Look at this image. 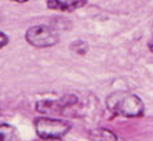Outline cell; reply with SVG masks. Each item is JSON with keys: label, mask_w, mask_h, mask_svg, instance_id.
<instances>
[{"label": "cell", "mask_w": 153, "mask_h": 141, "mask_svg": "<svg viewBox=\"0 0 153 141\" xmlns=\"http://www.w3.org/2000/svg\"><path fill=\"white\" fill-rule=\"evenodd\" d=\"M8 43H10V37H8V35L0 31V49L4 48Z\"/></svg>", "instance_id": "9"}, {"label": "cell", "mask_w": 153, "mask_h": 141, "mask_svg": "<svg viewBox=\"0 0 153 141\" xmlns=\"http://www.w3.org/2000/svg\"><path fill=\"white\" fill-rule=\"evenodd\" d=\"M75 95H65L57 100H40L36 104V111L40 113H59L77 104Z\"/></svg>", "instance_id": "4"}, {"label": "cell", "mask_w": 153, "mask_h": 141, "mask_svg": "<svg viewBox=\"0 0 153 141\" xmlns=\"http://www.w3.org/2000/svg\"><path fill=\"white\" fill-rule=\"evenodd\" d=\"M89 139L92 141H117V136L107 128H96L89 132Z\"/></svg>", "instance_id": "6"}, {"label": "cell", "mask_w": 153, "mask_h": 141, "mask_svg": "<svg viewBox=\"0 0 153 141\" xmlns=\"http://www.w3.org/2000/svg\"><path fill=\"white\" fill-rule=\"evenodd\" d=\"M25 42L35 48H51L59 43V33L45 24L33 25L25 31Z\"/></svg>", "instance_id": "3"}, {"label": "cell", "mask_w": 153, "mask_h": 141, "mask_svg": "<svg viewBox=\"0 0 153 141\" xmlns=\"http://www.w3.org/2000/svg\"><path fill=\"white\" fill-rule=\"evenodd\" d=\"M105 104L113 114L129 117V119L141 117L145 111L143 100L139 96L129 92H124V91H117V92L111 93L107 97Z\"/></svg>", "instance_id": "1"}, {"label": "cell", "mask_w": 153, "mask_h": 141, "mask_svg": "<svg viewBox=\"0 0 153 141\" xmlns=\"http://www.w3.org/2000/svg\"><path fill=\"white\" fill-rule=\"evenodd\" d=\"M0 137L5 141H17V132L12 125L0 124Z\"/></svg>", "instance_id": "7"}, {"label": "cell", "mask_w": 153, "mask_h": 141, "mask_svg": "<svg viewBox=\"0 0 153 141\" xmlns=\"http://www.w3.org/2000/svg\"><path fill=\"white\" fill-rule=\"evenodd\" d=\"M87 5V0H47V8L61 12H73Z\"/></svg>", "instance_id": "5"}, {"label": "cell", "mask_w": 153, "mask_h": 141, "mask_svg": "<svg viewBox=\"0 0 153 141\" xmlns=\"http://www.w3.org/2000/svg\"><path fill=\"white\" fill-rule=\"evenodd\" d=\"M0 141H5V140H4V139H1V137H0Z\"/></svg>", "instance_id": "13"}, {"label": "cell", "mask_w": 153, "mask_h": 141, "mask_svg": "<svg viewBox=\"0 0 153 141\" xmlns=\"http://www.w3.org/2000/svg\"><path fill=\"white\" fill-rule=\"evenodd\" d=\"M148 48H149L151 52H153V36H152V39L148 42Z\"/></svg>", "instance_id": "10"}, {"label": "cell", "mask_w": 153, "mask_h": 141, "mask_svg": "<svg viewBox=\"0 0 153 141\" xmlns=\"http://www.w3.org/2000/svg\"><path fill=\"white\" fill-rule=\"evenodd\" d=\"M45 141H64L61 137H56V139H49V140H45Z\"/></svg>", "instance_id": "12"}, {"label": "cell", "mask_w": 153, "mask_h": 141, "mask_svg": "<svg viewBox=\"0 0 153 141\" xmlns=\"http://www.w3.org/2000/svg\"><path fill=\"white\" fill-rule=\"evenodd\" d=\"M152 36H153V25H152Z\"/></svg>", "instance_id": "14"}, {"label": "cell", "mask_w": 153, "mask_h": 141, "mask_svg": "<svg viewBox=\"0 0 153 141\" xmlns=\"http://www.w3.org/2000/svg\"><path fill=\"white\" fill-rule=\"evenodd\" d=\"M11 1H15V3H19V4H24V3L29 1V0H11Z\"/></svg>", "instance_id": "11"}, {"label": "cell", "mask_w": 153, "mask_h": 141, "mask_svg": "<svg viewBox=\"0 0 153 141\" xmlns=\"http://www.w3.org/2000/svg\"><path fill=\"white\" fill-rule=\"evenodd\" d=\"M33 127L37 136L45 141L49 139L65 136L72 128V124L65 120L51 119V117H37L33 121Z\"/></svg>", "instance_id": "2"}, {"label": "cell", "mask_w": 153, "mask_h": 141, "mask_svg": "<svg viewBox=\"0 0 153 141\" xmlns=\"http://www.w3.org/2000/svg\"><path fill=\"white\" fill-rule=\"evenodd\" d=\"M71 49H72L73 52H75L76 55H85L88 51V44L83 42V40H77V42H75L73 44H71Z\"/></svg>", "instance_id": "8"}]
</instances>
